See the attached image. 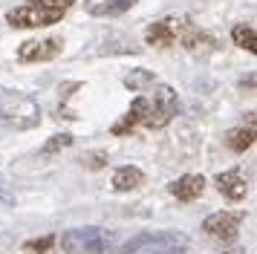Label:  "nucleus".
Returning <instances> with one entry per match:
<instances>
[{
	"mask_svg": "<svg viewBox=\"0 0 257 254\" xmlns=\"http://www.w3.org/2000/svg\"><path fill=\"white\" fill-rule=\"evenodd\" d=\"M179 113V98L176 90L168 84H153L151 92H139L130 101L127 113L113 124V136H127L136 127H148V130H162L171 124V118Z\"/></svg>",
	"mask_w": 257,
	"mask_h": 254,
	"instance_id": "1",
	"label": "nucleus"
},
{
	"mask_svg": "<svg viewBox=\"0 0 257 254\" xmlns=\"http://www.w3.org/2000/svg\"><path fill=\"white\" fill-rule=\"evenodd\" d=\"M0 124L15 127V130H32V127L41 124V107L26 92H0Z\"/></svg>",
	"mask_w": 257,
	"mask_h": 254,
	"instance_id": "2",
	"label": "nucleus"
},
{
	"mask_svg": "<svg viewBox=\"0 0 257 254\" xmlns=\"http://www.w3.org/2000/svg\"><path fill=\"white\" fill-rule=\"evenodd\" d=\"M185 234H176V231H145L110 248L107 254H174L185 248Z\"/></svg>",
	"mask_w": 257,
	"mask_h": 254,
	"instance_id": "3",
	"label": "nucleus"
},
{
	"mask_svg": "<svg viewBox=\"0 0 257 254\" xmlns=\"http://www.w3.org/2000/svg\"><path fill=\"white\" fill-rule=\"evenodd\" d=\"M61 248L64 254H104L113 248V231L98 225L70 228L67 234H61Z\"/></svg>",
	"mask_w": 257,
	"mask_h": 254,
	"instance_id": "4",
	"label": "nucleus"
},
{
	"mask_svg": "<svg viewBox=\"0 0 257 254\" xmlns=\"http://www.w3.org/2000/svg\"><path fill=\"white\" fill-rule=\"evenodd\" d=\"M64 15L61 12H49L41 9V6H32V3H21L15 9L6 12V23L15 26V29H38V26H52L58 23Z\"/></svg>",
	"mask_w": 257,
	"mask_h": 254,
	"instance_id": "5",
	"label": "nucleus"
},
{
	"mask_svg": "<svg viewBox=\"0 0 257 254\" xmlns=\"http://www.w3.org/2000/svg\"><path fill=\"white\" fill-rule=\"evenodd\" d=\"M245 219L243 211H217V214H208L202 219V231L214 237V240H222V242H231L240 231V222Z\"/></svg>",
	"mask_w": 257,
	"mask_h": 254,
	"instance_id": "6",
	"label": "nucleus"
},
{
	"mask_svg": "<svg viewBox=\"0 0 257 254\" xmlns=\"http://www.w3.org/2000/svg\"><path fill=\"white\" fill-rule=\"evenodd\" d=\"M61 38H35V41H24L18 46V61L24 64H44V61H52V58L61 55Z\"/></svg>",
	"mask_w": 257,
	"mask_h": 254,
	"instance_id": "7",
	"label": "nucleus"
},
{
	"mask_svg": "<svg viewBox=\"0 0 257 254\" xmlns=\"http://www.w3.org/2000/svg\"><path fill=\"white\" fill-rule=\"evenodd\" d=\"M188 23V18H162V21L151 23L145 29V41L151 46H159V49H168V46L176 44V38L182 32V26Z\"/></svg>",
	"mask_w": 257,
	"mask_h": 254,
	"instance_id": "8",
	"label": "nucleus"
},
{
	"mask_svg": "<svg viewBox=\"0 0 257 254\" xmlns=\"http://www.w3.org/2000/svg\"><path fill=\"white\" fill-rule=\"evenodd\" d=\"M214 182H217V191H220L225 199H231V202H240L248 191V185L243 179V171L240 168H234V171H225V173H217L214 176Z\"/></svg>",
	"mask_w": 257,
	"mask_h": 254,
	"instance_id": "9",
	"label": "nucleus"
},
{
	"mask_svg": "<svg viewBox=\"0 0 257 254\" xmlns=\"http://www.w3.org/2000/svg\"><path fill=\"white\" fill-rule=\"evenodd\" d=\"M205 191V179L197 176V173H185V176H179L176 182H171V194L179 199V202H194L199 199Z\"/></svg>",
	"mask_w": 257,
	"mask_h": 254,
	"instance_id": "10",
	"label": "nucleus"
},
{
	"mask_svg": "<svg viewBox=\"0 0 257 254\" xmlns=\"http://www.w3.org/2000/svg\"><path fill=\"white\" fill-rule=\"evenodd\" d=\"M136 0H84V12L93 18H116L133 6Z\"/></svg>",
	"mask_w": 257,
	"mask_h": 254,
	"instance_id": "11",
	"label": "nucleus"
},
{
	"mask_svg": "<svg viewBox=\"0 0 257 254\" xmlns=\"http://www.w3.org/2000/svg\"><path fill=\"white\" fill-rule=\"evenodd\" d=\"M179 41H182V46H185V49H191V52H199V49H214V46H217V38H211L208 32H202V29H199V26H194L191 21L182 26Z\"/></svg>",
	"mask_w": 257,
	"mask_h": 254,
	"instance_id": "12",
	"label": "nucleus"
},
{
	"mask_svg": "<svg viewBox=\"0 0 257 254\" xmlns=\"http://www.w3.org/2000/svg\"><path fill=\"white\" fill-rule=\"evenodd\" d=\"M251 118H248V127H234V130H228L225 133V145H228V150H234V153H245V150L254 145V113H248Z\"/></svg>",
	"mask_w": 257,
	"mask_h": 254,
	"instance_id": "13",
	"label": "nucleus"
},
{
	"mask_svg": "<svg viewBox=\"0 0 257 254\" xmlns=\"http://www.w3.org/2000/svg\"><path fill=\"white\" fill-rule=\"evenodd\" d=\"M142 182H145V173H142L139 168H133V165H124V168H118V171L113 173V191H118V194L136 191Z\"/></svg>",
	"mask_w": 257,
	"mask_h": 254,
	"instance_id": "14",
	"label": "nucleus"
},
{
	"mask_svg": "<svg viewBox=\"0 0 257 254\" xmlns=\"http://www.w3.org/2000/svg\"><path fill=\"white\" fill-rule=\"evenodd\" d=\"M75 90H81V81H67V84H61V98H58V118H67V121H75L78 115L70 110V101H72V95H75Z\"/></svg>",
	"mask_w": 257,
	"mask_h": 254,
	"instance_id": "15",
	"label": "nucleus"
},
{
	"mask_svg": "<svg viewBox=\"0 0 257 254\" xmlns=\"http://www.w3.org/2000/svg\"><path fill=\"white\" fill-rule=\"evenodd\" d=\"M231 41L240 49H245V52H251L254 55L257 52V35H254V26H248V23H237L231 29Z\"/></svg>",
	"mask_w": 257,
	"mask_h": 254,
	"instance_id": "16",
	"label": "nucleus"
},
{
	"mask_svg": "<svg viewBox=\"0 0 257 254\" xmlns=\"http://www.w3.org/2000/svg\"><path fill=\"white\" fill-rule=\"evenodd\" d=\"M153 84H156V75H153L151 69H130L127 75H124V87L130 92H145Z\"/></svg>",
	"mask_w": 257,
	"mask_h": 254,
	"instance_id": "17",
	"label": "nucleus"
},
{
	"mask_svg": "<svg viewBox=\"0 0 257 254\" xmlns=\"http://www.w3.org/2000/svg\"><path fill=\"white\" fill-rule=\"evenodd\" d=\"M70 145H72L70 133H55V136H49V142L41 148V153H44V156H52V153H58V150L70 148Z\"/></svg>",
	"mask_w": 257,
	"mask_h": 254,
	"instance_id": "18",
	"label": "nucleus"
},
{
	"mask_svg": "<svg viewBox=\"0 0 257 254\" xmlns=\"http://www.w3.org/2000/svg\"><path fill=\"white\" fill-rule=\"evenodd\" d=\"M58 242V237L55 234H47V237H41V240H29V242H24V251L26 254H47L52 245Z\"/></svg>",
	"mask_w": 257,
	"mask_h": 254,
	"instance_id": "19",
	"label": "nucleus"
},
{
	"mask_svg": "<svg viewBox=\"0 0 257 254\" xmlns=\"http://www.w3.org/2000/svg\"><path fill=\"white\" fill-rule=\"evenodd\" d=\"M24 3H32V6H41L49 12H61V15H67L75 6V0H24Z\"/></svg>",
	"mask_w": 257,
	"mask_h": 254,
	"instance_id": "20",
	"label": "nucleus"
},
{
	"mask_svg": "<svg viewBox=\"0 0 257 254\" xmlns=\"http://www.w3.org/2000/svg\"><path fill=\"white\" fill-rule=\"evenodd\" d=\"M81 165H84V168H90V171H101V168L107 165V153H101V150L84 153V156H81Z\"/></svg>",
	"mask_w": 257,
	"mask_h": 254,
	"instance_id": "21",
	"label": "nucleus"
},
{
	"mask_svg": "<svg viewBox=\"0 0 257 254\" xmlns=\"http://www.w3.org/2000/svg\"><path fill=\"white\" fill-rule=\"evenodd\" d=\"M0 202H6V205H15V194L6 188V185L0 182Z\"/></svg>",
	"mask_w": 257,
	"mask_h": 254,
	"instance_id": "22",
	"label": "nucleus"
},
{
	"mask_svg": "<svg viewBox=\"0 0 257 254\" xmlns=\"http://www.w3.org/2000/svg\"><path fill=\"white\" fill-rule=\"evenodd\" d=\"M222 254H248L245 248H231V251H222Z\"/></svg>",
	"mask_w": 257,
	"mask_h": 254,
	"instance_id": "23",
	"label": "nucleus"
}]
</instances>
